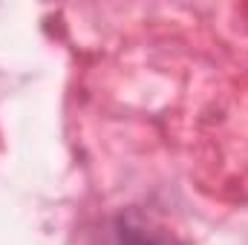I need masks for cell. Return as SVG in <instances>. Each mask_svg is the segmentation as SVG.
<instances>
[{
  "instance_id": "obj_1",
  "label": "cell",
  "mask_w": 248,
  "mask_h": 245,
  "mask_svg": "<svg viewBox=\"0 0 248 245\" xmlns=\"http://www.w3.org/2000/svg\"><path fill=\"white\" fill-rule=\"evenodd\" d=\"M116 237H119V245H182L179 240H173L168 234H159L150 225H144L136 214L119 216Z\"/></svg>"
}]
</instances>
